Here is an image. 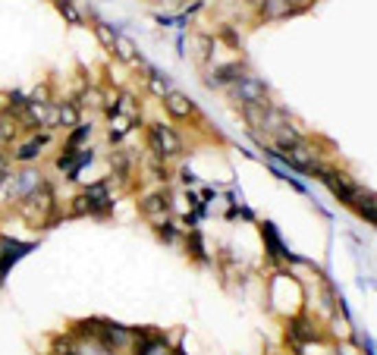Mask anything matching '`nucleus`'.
I'll list each match as a JSON object with an SVG mask.
<instances>
[{
  "label": "nucleus",
  "instance_id": "obj_1",
  "mask_svg": "<svg viewBox=\"0 0 377 355\" xmlns=\"http://www.w3.org/2000/svg\"><path fill=\"white\" fill-rule=\"evenodd\" d=\"M19 214L25 217V220L32 223V227H45V223H51L54 211H57V201H54V192L51 185H38L35 192H29L23 201H19Z\"/></svg>",
  "mask_w": 377,
  "mask_h": 355
},
{
  "label": "nucleus",
  "instance_id": "obj_2",
  "mask_svg": "<svg viewBox=\"0 0 377 355\" xmlns=\"http://www.w3.org/2000/svg\"><path fill=\"white\" fill-rule=\"evenodd\" d=\"M38 185H45L41 173L32 170V167H23L19 173H7V176L0 179V198L19 205V201H23L29 192H35Z\"/></svg>",
  "mask_w": 377,
  "mask_h": 355
},
{
  "label": "nucleus",
  "instance_id": "obj_3",
  "mask_svg": "<svg viewBox=\"0 0 377 355\" xmlns=\"http://www.w3.org/2000/svg\"><path fill=\"white\" fill-rule=\"evenodd\" d=\"M277 154H280L289 167H296V170H302V173H318L321 170L315 148H311V145H305L302 139L280 141V145H277Z\"/></svg>",
  "mask_w": 377,
  "mask_h": 355
},
{
  "label": "nucleus",
  "instance_id": "obj_4",
  "mask_svg": "<svg viewBox=\"0 0 377 355\" xmlns=\"http://www.w3.org/2000/svg\"><path fill=\"white\" fill-rule=\"evenodd\" d=\"M111 205H113V198H111V192H107V185L98 183V185L85 189V192L76 198L73 211H76V214H107Z\"/></svg>",
  "mask_w": 377,
  "mask_h": 355
},
{
  "label": "nucleus",
  "instance_id": "obj_5",
  "mask_svg": "<svg viewBox=\"0 0 377 355\" xmlns=\"http://www.w3.org/2000/svg\"><path fill=\"white\" fill-rule=\"evenodd\" d=\"M148 135H151V151H155L157 157H176L179 151H183L179 135L173 133L170 126H163V123H155Z\"/></svg>",
  "mask_w": 377,
  "mask_h": 355
},
{
  "label": "nucleus",
  "instance_id": "obj_6",
  "mask_svg": "<svg viewBox=\"0 0 377 355\" xmlns=\"http://www.w3.org/2000/svg\"><path fill=\"white\" fill-rule=\"evenodd\" d=\"M233 98L239 104H261L267 101V85L261 79H255V76H239L233 82Z\"/></svg>",
  "mask_w": 377,
  "mask_h": 355
},
{
  "label": "nucleus",
  "instance_id": "obj_7",
  "mask_svg": "<svg viewBox=\"0 0 377 355\" xmlns=\"http://www.w3.org/2000/svg\"><path fill=\"white\" fill-rule=\"evenodd\" d=\"M318 173H321V179L327 183V189H330V192L336 195L340 201H346V205H352V198L362 192V189H358V185H355L346 173H336V170H318Z\"/></svg>",
  "mask_w": 377,
  "mask_h": 355
},
{
  "label": "nucleus",
  "instance_id": "obj_8",
  "mask_svg": "<svg viewBox=\"0 0 377 355\" xmlns=\"http://www.w3.org/2000/svg\"><path fill=\"white\" fill-rule=\"evenodd\" d=\"M139 211L148 217L155 227H161V223H167V217H170V201H167V195H161V192L145 195V198L139 201Z\"/></svg>",
  "mask_w": 377,
  "mask_h": 355
},
{
  "label": "nucleus",
  "instance_id": "obj_9",
  "mask_svg": "<svg viewBox=\"0 0 377 355\" xmlns=\"http://www.w3.org/2000/svg\"><path fill=\"white\" fill-rule=\"evenodd\" d=\"M47 139H51V135L41 133V135H32V139L23 141V145H16V148H13V161H16V163H32L35 157H41V151H45Z\"/></svg>",
  "mask_w": 377,
  "mask_h": 355
},
{
  "label": "nucleus",
  "instance_id": "obj_10",
  "mask_svg": "<svg viewBox=\"0 0 377 355\" xmlns=\"http://www.w3.org/2000/svg\"><path fill=\"white\" fill-rule=\"evenodd\" d=\"M163 104H167V111H170L176 119H189L195 113L192 101H189L183 91H167V95H163Z\"/></svg>",
  "mask_w": 377,
  "mask_h": 355
},
{
  "label": "nucleus",
  "instance_id": "obj_11",
  "mask_svg": "<svg viewBox=\"0 0 377 355\" xmlns=\"http://www.w3.org/2000/svg\"><path fill=\"white\" fill-rule=\"evenodd\" d=\"M352 205H355V211L365 217L368 223H374L377 227V195H371V192H358L352 198Z\"/></svg>",
  "mask_w": 377,
  "mask_h": 355
},
{
  "label": "nucleus",
  "instance_id": "obj_12",
  "mask_svg": "<svg viewBox=\"0 0 377 355\" xmlns=\"http://www.w3.org/2000/svg\"><path fill=\"white\" fill-rule=\"evenodd\" d=\"M57 126H67V129L79 126V104L76 101L57 104Z\"/></svg>",
  "mask_w": 377,
  "mask_h": 355
},
{
  "label": "nucleus",
  "instance_id": "obj_13",
  "mask_svg": "<svg viewBox=\"0 0 377 355\" xmlns=\"http://www.w3.org/2000/svg\"><path fill=\"white\" fill-rule=\"evenodd\" d=\"M113 51H117V57L129 60V63H141V60L135 57V45L126 35H117V41H113Z\"/></svg>",
  "mask_w": 377,
  "mask_h": 355
},
{
  "label": "nucleus",
  "instance_id": "obj_14",
  "mask_svg": "<svg viewBox=\"0 0 377 355\" xmlns=\"http://www.w3.org/2000/svg\"><path fill=\"white\" fill-rule=\"evenodd\" d=\"M57 10L69 25H82V13H79V7H76L73 0H57Z\"/></svg>",
  "mask_w": 377,
  "mask_h": 355
},
{
  "label": "nucleus",
  "instance_id": "obj_15",
  "mask_svg": "<svg viewBox=\"0 0 377 355\" xmlns=\"http://www.w3.org/2000/svg\"><path fill=\"white\" fill-rule=\"evenodd\" d=\"M95 35H98V41H101V45L107 47V51H113V41H117V32H113L111 25H107V23H98V25H95Z\"/></svg>",
  "mask_w": 377,
  "mask_h": 355
},
{
  "label": "nucleus",
  "instance_id": "obj_16",
  "mask_svg": "<svg viewBox=\"0 0 377 355\" xmlns=\"http://www.w3.org/2000/svg\"><path fill=\"white\" fill-rule=\"evenodd\" d=\"M148 85H151V91H155V95H167V91H173L170 89V82H167V79H161V76H157V73H151L148 76Z\"/></svg>",
  "mask_w": 377,
  "mask_h": 355
},
{
  "label": "nucleus",
  "instance_id": "obj_17",
  "mask_svg": "<svg viewBox=\"0 0 377 355\" xmlns=\"http://www.w3.org/2000/svg\"><path fill=\"white\" fill-rule=\"evenodd\" d=\"M82 104H91V107H101L104 104V95L98 89H89V91H82Z\"/></svg>",
  "mask_w": 377,
  "mask_h": 355
},
{
  "label": "nucleus",
  "instance_id": "obj_18",
  "mask_svg": "<svg viewBox=\"0 0 377 355\" xmlns=\"http://www.w3.org/2000/svg\"><path fill=\"white\" fill-rule=\"evenodd\" d=\"M7 173H10V161H7V157H3V154H0V179L7 176Z\"/></svg>",
  "mask_w": 377,
  "mask_h": 355
}]
</instances>
